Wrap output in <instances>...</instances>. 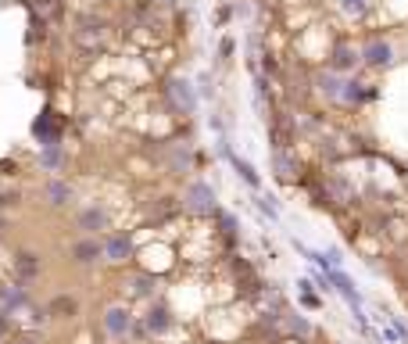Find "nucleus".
Instances as JSON below:
<instances>
[{
    "instance_id": "obj_11",
    "label": "nucleus",
    "mask_w": 408,
    "mask_h": 344,
    "mask_svg": "<svg viewBox=\"0 0 408 344\" xmlns=\"http://www.w3.org/2000/svg\"><path fill=\"white\" fill-rule=\"evenodd\" d=\"M79 222H82L86 230H104V226H108V215L100 212V208H86V212L79 215Z\"/></svg>"
},
{
    "instance_id": "obj_6",
    "label": "nucleus",
    "mask_w": 408,
    "mask_h": 344,
    "mask_svg": "<svg viewBox=\"0 0 408 344\" xmlns=\"http://www.w3.org/2000/svg\"><path fill=\"white\" fill-rule=\"evenodd\" d=\"M104 330H108V333H115V337H119V333H126V330H129V312H126L122 305L108 308V312H104Z\"/></svg>"
},
{
    "instance_id": "obj_1",
    "label": "nucleus",
    "mask_w": 408,
    "mask_h": 344,
    "mask_svg": "<svg viewBox=\"0 0 408 344\" xmlns=\"http://www.w3.org/2000/svg\"><path fill=\"white\" fill-rule=\"evenodd\" d=\"M362 61L372 65V68H390V65H394V47H390V40L372 36V40L362 47Z\"/></svg>"
},
{
    "instance_id": "obj_4",
    "label": "nucleus",
    "mask_w": 408,
    "mask_h": 344,
    "mask_svg": "<svg viewBox=\"0 0 408 344\" xmlns=\"http://www.w3.org/2000/svg\"><path fill=\"white\" fill-rule=\"evenodd\" d=\"M168 97L176 101L179 112H193V108H197V94L190 90L186 79H172V82H168Z\"/></svg>"
},
{
    "instance_id": "obj_12",
    "label": "nucleus",
    "mask_w": 408,
    "mask_h": 344,
    "mask_svg": "<svg viewBox=\"0 0 408 344\" xmlns=\"http://www.w3.org/2000/svg\"><path fill=\"white\" fill-rule=\"evenodd\" d=\"M337 4H340V11L351 15V18H362V15L369 11V0H337Z\"/></svg>"
},
{
    "instance_id": "obj_13",
    "label": "nucleus",
    "mask_w": 408,
    "mask_h": 344,
    "mask_svg": "<svg viewBox=\"0 0 408 344\" xmlns=\"http://www.w3.org/2000/svg\"><path fill=\"white\" fill-rule=\"evenodd\" d=\"M297 298H301L304 308H319V298L312 294V284H308V280H297Z\"/></svg>"
},
{
    "instance_id": "obj_14",
    "label": "nucleus",
    "mask_w": 408,
    "mask_h": 344,
    "mask_svg": "<svg viewBox=\"0 0 408 344\" xmlns=\"http://www.w3.org/2000/svg\"><path fill=\"white\" fill-rule=\"evenodd\" d=\"M47 194H50V198H58V205H61V201L68 198V187H65V183H50V187H47Z\"/></svg>"
},
{
    "instance_id": "obj_9",
    "label": "nucleus",
    "mask_w": 408,
    "mask_h": 344,
    "mask_svg": "<svg viewBox=\"0 0 408 344\" xmlns=\"http://www.w3.org/2000/svg\"><path fill=\"white\" fill-rule=\"evenodd\" d=\"M168 326H172L168 308H151V316H147V330H151V333H168Z\"/></svg>"
},
{
    "instance_id": "obj_7",
    "label": "nucleus",
    "mask_w": 408,
    "mask_h": 344,
    "mask_svg": "<svg viewBox=\"0 0 408 344\" xmlns=\"http://www.w3.org/2000/svg\"><path fill=\"white\" fill-rule=\"evenodd\" d=\"M104 254L112 258V262H126V258L133 254V244H129V237H108V244H104Z\"/></svg>"
},
{
    "instance_id": "obj_15",
    "label": "nucleus",
    "mask_w": 408,
    "mask_h": 344,
    "mask_svg": "<svg viewBox=\"0 0 408 344\" xmlns=\"http://www.w3.org/2000/svg\"><path fill=\"white\" fill-rule=\"evenodd\" d=\"M390 319H394V326H397V337H401V344H408V323H404L401 316H394V312H390Z\"/></svg>"
},
{
    "instance_id": "obj_17",
    "label": "nucleus",
    "mask_w": 408,
    "mask_h": 344,
    "mask_svg": "<svg viewBox=\"0 0 408 344\" xmlns=\"http://www.w3.org/2000/svg\"><path fill=\"white\" fill-rule=\"evenodd\" d=\"M129 291H133V294H151V280H140V276H136V280L129 284Z\"/></svg>"
},
{
    "instance_id": "obj_10",
    "label": "nucleus",
    "mask_w": 408,
    "mask_h": 344,
    "mask_svg": "<svg viewBox=\"0 0 408 344\" xmlns=\"http://www.w3.org/2000/svg\"><path fill=\"white\" fill-rule=\"evenodd\" d=\"M72 254L79 258V262H93L97 254H104V247H100L97 240H79V244L72 247Z\"/></svg>"
},
{
    "instance_id": "obj_18",
    "label": "nucleus",
    "mask_w": 408,
    "mask_h": 344,
    "mask_svg": "<svg viewBox=\"0 0 408 344\" xmlns=\"http://www.w3.org/2000/svg\"><path fill=\"white\" fill-rule=\"evenodd\" d=\"M26 344H29V340H26Z\"/></svg>"
},
{
    "instance_id": "obj_8",
    "label": "nucleus",
    "mask_w": 408,
    "mask_h": 344,
    "mask_svg": "<svg viewBox=\"0 0 408 344\" xmlns=\"http://www.w3.org/2000/svg\"><path fill=\"white\" fill-rule=\"evenodd\" d=\"M272 165H276V176H279V180H294V176H297V165H294V158H290L286 151H276V154H272Z\"/></svg>"
},
{
    "instance_id": "obj_2",
    "label": "nucleus",
    "mask_w": 408,
    "mask_h": 344,
    "mask_svg": "<svg viewBox=\"0 0 408 344\" xmlns=\"http://www.w3.org/2000/svg\"><path fill=\"white\" fill-rule=\"evenodd\" d=\"M186 208L190 212H212L215 208V194H212V187L208 183H190L186 187Z\"/></svg>"
},
{
    "instance_id": "obj_16",
    "label": "nucleus",
    "mask_w": 408,
    "mask_h": 344,
    "mask_svg": "<svg viewBox=\"0 0 408 344\" xmlns=\"http://www.w3.org/2000/svg\"><path fill=\"white\" fill-rule=\"evenodd\" d=\"M18 301H22L18 291H11V287H8V291H0V305H18Z\"/></svg>"
},
{
    "instance_id": "obj_5",
    "label": "nucleus",
    "mask_w": 408,
    "mask_h": 344,
    "mask_svg": "<svg viewBox=\"0 0 408 344\" xmlns=\"http://www.w3.org/2000/svg\"><path fill=\"white\" fill-rule=\"evenodd\" d=\"M222 154H226V158H230V161H233V168H237V172H240V180H244V183H247V187H254V190H258V187H262V176H258V172H254V168H251V165H247V161H244V158H240V154H233V151H230V147H226V144H222Z\"/></svg>"
},
{
    "instance_id": "obj_3",
    "label": "nucleus",
    "mask_w": 408,
    "mask_h": 344,
    "mask_svg": "<svg viewBox=\"0 0 408 344\" xmlns=\"http://www.w3.org/2000/svg\"><path fill=\"white\" fill-rule=\"evenodd\" d=\"M330 65H333V72H351V68H358L362 65V50H355L351 43H337L333 47V58H330Z\"/></svg>"
}]
</instances>
